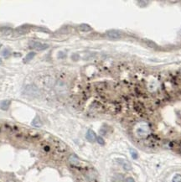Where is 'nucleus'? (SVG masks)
I'll use <instances>...</instances> for the list:
<instances>
[{
  "mask_svg": "<svg viewBox=\"0 0 181 182\" xmlns=\"http://www.w3.org/2000/svg\"><path fill=\"white\" fill-rule=\"evenodd\" d=\"M123 169H124L125 170H130L131 169H132V166H131L130 163L125 162V163L123 164Z\"/></svg>",
  "mask_w": 181,
  "mask_h": 182,
  "instance_id": "13",
  "label": "nucleus"
},
{
  "mask_svg": "<svg viewBox=\"0 0 181 182\" xmlns=\"http://www.w3.org/2000/svg\"><path fill=\"white\" fill-rule=\"evenodd\" d=\"M172 182H181V175H175L172 179Z\"/></svg>",
  "mask_w": 181,
  "mask_h": 182,
  "instance_id": "11",
  "label": "nucleus"
},
{
  "mask_svg": "<svg viewBox=\"0 0 181 182\" xmlns=\"http://www.w3.org/2000/svg\"><path fill=\"white\" fill-rule=\"evenodd\" d=\"M130 153H131V155H132V157H133V159H138V153L135 151V150H130Z\"/></svg>",
  "mask_w": 181,
  "mask_h": 182,
  "instance_id": "14",
  "label": "nucleus"
},
{
  "mask_svg": "<svg viewBox=\"0 0 181 182\" xmlns=\"http://www.w3.org/2000/svg\"><path fill=\"white\" fill-rule=\"evenodd\" d=\"M23 93L29 96L35 97L39 95V89L34 85H27L23 89Z\"/></svg>",
  "mask_w": 181,
  "mask_h": 182,
  "instance_id": "1",
  "label": "nucleus"
},
{
  "mask_svg": "<svg viewBox=\"0 0 181 182\" xmlns=\"http://www.w3.org/2000/svg\"><path fill=\"white\" fill-rule=\"evenodd\" d=\"M31 124H32V126H34V127H36V128H40V127L42 126V123H41V120H40V118L39 117H34V118L33 119Z\"/></svg>",
  "mask_w": 181,
  "mask_h": 182,
  "instance_id": "7",
  "label": "nucleus"
},
{
  "mask_svg": "<svg viewBox=\"0 0 181 182\" xmlns=\"http://www.w3.org/2000/svg\"><path fill=\"white\" fill-rule=\"evenodd\" d=\"M2 62H3V61H2V59L0 58V65H2Z\"/></svg>",
  "mask_w": 181,
  "mask_h": 182,
  "instance_id": "18",
  "label": "nucleus"
},
{
  "mask_svg": "<svg viewBox=\"0 0 181 182\" xmlns=\"http://www.w3.org/2000/svg\"><path fill=\"white\" fill-rule=\"evenodd\" d=\"M107 36L110 39L117 40L122 37V34L118 30H108L107 32Z\"/></svg>",
  "mask_w": 181,
  "mask_h": 182,
  "instance_id": "3",
  "label": "nucleus"
},
{
  "mask_svg": "<svg viewBox=\"0 0 181 182\" xmlns=\"http://www.w3.org/2000/svg\"><path fill=\"white\" fill-rule=\"evenodd\" d=\"M86 139L88 140L89 142H94L95 140H97V136H96V134L93 132L92 129H89L86 133Z\"/></svg>",
  "mask_w": 181,
  "mask_h": 182,
  "instance_id": "4",
  "label": "nucleus"
},
{
  "mask_svg": "<svg viewBox=\"0 0 181 182\" xmlns=\"http://www.w3.org/2000/svg\"><path fill=\"white\" fill-rule=\"evenodd\" d=\"M0 33L4 35H10L12 33V29L9 27H3L0 29Z\"/></svg>",
  "mask_w": 181,
  "mask_h": 182,
  "instance_id": "9",
  "label": "nucleus"
},
{
  "mask_svg": "<svg viewBox=\"0 0 181 182\" xmlns=\"http://www.w3.org/2000/svg\"><path fill=\"white\" fill-rule=\"evenodd\" d=\"M65 56H66V55H65V54H64L63 52H60V53H59V55H58V56H59L60 58H61V59H63V58H64Z\"/></svg>",
  "mask_w": 181,
  "mask_h": 182,
  "instance_id": "17",
  "label": "nucleus"
},
{
  "mask_svg": "<svg viewBox=\"0 0 181 182\" xmlns=\"http://www.w3.org/2000/svg\"><path fill=\"white\" fill-rule=\"evenodd\" d=\"M180 34H181V30H180Z\"/></svg>",
  "mask_w": 181,
  "mask_h": 182,
  "instance_id": "19",
  "label": "nucleus"
},
{
  "mask_svg": "<svg viewBox=\"0 0 181 182\" xmlns=\"http://www.w3.org/2000/svg\"><path fill=\"white\" fill-rule=\"evenodd\" d=\"M34 56H35V52H29V54H27V56H25V58L23 59V63H29Z\"/></svg>",
  "mask_w": 181,
  "mask_h": 182,
  "instance_id": "8",
  "label": "nucleus"
},
{
  "mask_svg": "<svg viewBox=\"0 0 181 182\" xmlns=\"http://www.w3.org/2000/svg\"><path fill=\"white\" fill-rule=\"evenodd\" d=\"M29 46L31 47L34 50H36V51H43V50H45L49 47V45L47 44H43V43L40 42H35V41H33V42L30 43V46Z\"/></svg>",
  "mask_w": 181,
  "mask_h": 182,
  "instance_id": "2",
  "label": "nucleus"
},
{
  "mask_svg": "<svg viewBox=\"0 0 181 182\" xmlns=\"http://www.w3.org/2000/svg\"><path fill=\"white\" fill-rule=\"evenodd\" d=\"M79 29L82 32H88L90 30H92V28L89 26L88 24H86V23H83V24H81L79 26Z\"/></svg>",
  "mask_w": 181,
  "mask_h": 182,
  "instance_id": "10",
  "label": "nucleus"
},
{
  "mask_svg": "<svg viewBox=\"0 0 181 182\" xmlns=\"http://www.w3.org/2000/svg\"><path fill=\"white\" fill-rule=\"evenodd\" d=\"M125 182H135L134 180H133V178L132 177H128L126 179V181Z\"/></svg>",
  "mask_w": 181,
  "mask_h": 182,
  "instance_id": "16",
  "label": "nucleus"
},
{
  "mask_svg": "<svg viewBox=\"0 0 181 182\" xmlns=\"http://www.w3.org/2000/svg\"><path fill=\"white\" fill-rule=\"evenodd\" d=\"M69 162H70L72 165L77 166V165H79L80 159H79V158L76 156V155H75V154H71V155H70V157H69Z\"/></svg>",
  "mask_w": 181,
  "mask_h": 182,
  "instance_id": "5",
  "label": "nucleus"
},
{
  "mask_svg": "<svg viewBox=\"0 0 181 182\" xmlns=\"http://www.w3.org/2000/svg\"><path fill=\"white\" fill-rule=\"evenodd\" d=\"M97 143L99 145H105V141H104V139H102V137H98V138H97Z\"/></svg>",
  "mask_w": 181,
  "mask_h": 182,
  "instance_id": "15",
  "label": "nucleus"
},
{
  "mask_svg": "<svg viewBox=\"0 0 181 182\" xmlns=\"http://www.w3.org/2000/svg\"><path fill=\"white\" fill-rule=\"evenodd\" d=\"M10 104H11V102L10 100H4V101H2L0 103V108L2 110H8L10 107Z\"/></svg>",
  "mask_w": 181,
  "mask_h": 182,
  "instance_id": "6",
  "label": "nucleus"
},
{
  "mask_svg": "<svg viewBox=\"0 0 181 182\" xmlns=\"http://www.w3.org/2000/svg\"><path fill=\"white\" fill-rule=\"evenodd\" d=\"M1 54H2V56H5V57H8V56L10 55V51L9 49H4L3 51L1 52Z\"/></svg>",
  "mask_w": 181,
  "mask_h": 182,
  "instance_id": "12",
  "label": "nucleus"
}]
</instances>
